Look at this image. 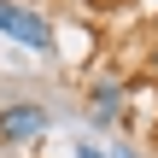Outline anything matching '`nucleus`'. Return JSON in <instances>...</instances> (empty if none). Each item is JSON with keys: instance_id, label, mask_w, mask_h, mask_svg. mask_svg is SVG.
<instances>
[{"instance_id": "1", "label": "nucleus", "mask_w": 158, "mask_h": 158, "mask_svg": "<svg viewBox=\"0 0 158 158\" xmlns=\"http://www.w3.org/2000/svg\"><path fill=\"white\" fill-rule=\"evenodd\" d=\"M0 35L23 41L29 53H53V29H47V18H41L35 6H23V0H0Z\"/></svg>"}, {"instance_id": "2", "label": "nucleus", "mask_w": 158, "mask_h": 158, "mask_svg": "<svg viewBox=\"0 0 158 158\" xmlns=\"http://www.w3.org/2000/svg\"><path fill=\"white\" fill-rule=\"evenodd\" d=\"M47 135V111L41 106H0V147H29Z\"/></svg>"}, {"instance_id": "3", "label": "nucleus", "mask_w": 158, "mask_h": 158, "mask_svg": "<svg viewBox=\"0 0 158 158\" xmlns=\"http://www.w3.org/2000/svg\"><path fill=\"white\" fill-rule=\"evenodd\" d=\"M123 111V82H100L94 88V123H117Z\"/></svg>"}, {"instance_id": "4", "label": "nucleus", "mask_w": 158, "mask_h": 158, "mask_svg": "<svg viewBox=\"0 0 158 158\" xmlns=\"http://www.w3.org/2000/svg\"><path fill=\"white\" fill-rule=\"evenodd\" d=\"M88 6H94V12H123L129 0H88Z\"/></svg>"}, {"instance_id": "5", "label": "nucleus", "mask_w": 158, "mask_h": 158, "mask_svg": "<svg viewBox=\"0 0 158 158\" xmlns=\"http://www.w3.org/2000/svg\"><path fill=\"white\" fill-rule=\"evenodd\" d=\"M76 158H100V152H94V147H76Z\"/></svg>"}, {"instance_id": "6", "label": "nucleus", "mask_w": 158, "mask_h": 158, "mask_svg": "<svg viewBox=\"0 0 158 158\" xmlns=\"http://www.w3.org/2000/svg\"><path fill=\"white\" fill-rule=\"evenodd\" d=\"M111 158H135V152H129V147H111Z\"/></svg>"}, {"instance_id": "7", "label": "nucleus", "mask_w": 158, "mask_h": 158, "mask_svg": "<svg viewBox=\"0 0 158 158\" xmlns=\"http://www.w3.org/2000/svg\"><path fill=\"white\" fill-rule=\"evenodd\" d=\"M152 70H158V47H152Z\"/></svg>"}]
</instances>
